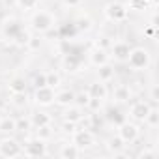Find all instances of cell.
Segmentation results:
<instances>
[{
    "mask_svg": "<svg viewBox=\"0 0 159 159\" xmlns=\"http://www.w3.org/2000/svg\"><path fill=\"white\" fill-rule=\"evenodd\" d=\"M54 25H56V17H54L51 11H47V10H38V11H34L32 17H30V26H32V30L38 32V34H47V32H51V30L54 28Z\"/></svg>",
    "mask_w": 159,
    "mask_h": 159,
    "instance_id": "6da1fadb",
    "label": "cell"
},
{
    "mask_svg": "<svg viewBox=\"0 0 159 159\" xmlns=\"http://www.w3.org/2000/svg\"><path fill=\"white\" fill-rule=\"evenodd\" d=\"M125 62L129 64V67H131L133 71H144V69H148L150 64H152V54H150V51L144 49V47H131L129 56H127Z\"/></svg>",
    "mask_w": 159,
    "mask_h": 159,
    "instance_id": "7a4b0ae2",
    "label": "cell"
},
{
    "mask_svg": "<svg viewBox=\"0 0 159 159\" xmlns=\"http://www.w3.org/2000/svg\"><path fill=\"white\" fill-rule=\"evenodd\" d=\"M23 155H25V157H32V159L47 157V155H49L47 142H45V140H41V139H38V137L28 139V140L23 144Z\"/></svg>",
    "mask_w": 159,
    "mask_h": 159,
    "instance_id": "3957f363",
    "label": "cell"
},
{
    "mask_svg": "<svg viewBox=\"0 0 159 159\" xmlns=\"http://www.w3.org/2000/svg\"><path fill=\"white\" fill-rule=\"evenodd\" d=\"M21 155H23V144L17 139H13L11 135H6L4 139H0V157L13 159Z\"/></svg>",
    "mask_w": 159,
    "mask_h": 159,
    "instance_id": "277c9868",
    "label": "cell"
},
{
    "mask_svg": "<svg viewBox=\"0 0 159 159\" xmlns=\"http://www.w3.org/2000/svg\"><path fill=\"white\" fill-rule=\"evenodd\" d=\"M103 13L111 23H124L127 19V15H129V8L124 2H109L105 6Z\"/></svg>",
    "mask_w": 159,
    "mask_h": 159,
    "instance_id": "5b68a950",
    "label": "cell"
},
{
    "mask_svg": "<svg viewBox=\"0 0 159 159\" xmlns=\"http://www.w3.org/2000/svg\"><path fill=\"white\" fill-rule=\"evenodd\" d=\"M71 142L84 152V150H88V148H92V146L96 144V135H94L92 129H86V127L75 129V131L71 133Z\"/></svg>",
    "mask_w": 159,
    "mask_h": 159,
    "instance_id": "8992f818",
    "label": "cell"
},
{
    "mask_svg": "<svg viewBox=\"0 0 159 159\" xmlns=\"http://www.w3.org/2000/svg\"><path fill=\"white\" fill-rule=\"evenodd\" d=\"M125 144H131V142H135L137 139H139V135H140V129H139V125L135 124V122H122L120 125H118V133H116Z\"/></svg>",
    "mask_w": 159,
    "mask_h": 159,
    "instance_id": "52a82bcc",
    "label": "cell"
},
{
    "mask_svg": "<svg viewBox=\"0 0 159 159\" xmlns=\"http://www.w3.org/2000/svg\"><path fill=\"white\" fill-rule=\"evenodd\" d=\"M54 94L56 90L51 86H41V88H34V103L39 107H49L54 103Z\"/></svg>",
    "mask_w": 159,
    "mask_h": 159,
    "instance_id": "ba28073f",
    "label": "cell"
},
{
    "mask_svg": "<svg viewBox=\"0 0 159 159\" xmlns=\"http://www.w3.org/2000/svg\"><path fill=\"white\" fill-rule=\"evenodd\" d=\"M129 51H131V47L127 41H112V45L109 49V56L116 62H125L129 56Z\"/></svg>",
    "mask_w": 159,
    "mask_h": 159,
    "instance_id": "9c48e42d",
    "label": "cell"
},
{
    "mask_svg": "<svg viewBox=\"0 0 159 159\" xmlns=\"http://www.w3.org/2000/svg\"><path fill=\"white\" fill-rule=\"evenodd\" d=\"M150 109H152V105L148 101H135L129 107V118L133 122H144V118L150 112Z\"/></svg>",
    "mask_w": 159,
    "mask_h": 159,
    "instance_id": "30bf717a",
    "label": "cell"
},
{
    "mask_svg": "<svg viewBox=\"0 0 159 159\" xmlns=\"http://www.w3.org/2000/svg\"><path fill=\"white\" fill-rule=\"evenodd\" d=\"M88 62H90V66H94V67H99V66H103V64L111 62L109 51L99 49V47H94V49L88 52Z\"/></svg>",
    "mask_w": 159,
    "mask_h": 159,
    "instance_id": "8fae6325",
    "label": "cell"
},
{
    "mask_svg": "<svg viewBox=\"0 0 159 159\" xmlns=\"http://www.w3.org/2000/svg\"><path fill=\"white\" fill-rule=\"evenodd\" d=\"M83 118H84V109H83V107H79V105H75V103L64 107V120L73 122V124H81Z\"/></svg>",
    "mask_w": 159,
    "mask_h": 159,
    "instance_id": "7c38bea8",
    "label": "cell"
},
{
    "mask_svg": "<svg viewBox=\"0 0 159 159\" xmlns=\"http://www.w3.org/2000/svg\"><path fill=\"white\" fill-rule=\"evenodd\" d=\"M88 96L90 98H99V99H107L109 98V88H107V83H101V81H94L88 84L86 88Z\"/></svg>",
    "mask_w": 159,
    "mask_h": 159,
    "instance_id": "4fadbf2b",
    "label": "cell"
},
{
    "mask_svg": "<svg viewBox=\"0 0 159 159\" xmlns=\"http://www.w3.org/2000/svg\"><path fill=\"white\" fill-rule=\"evenodd\" d=\"M81 153H83V150L79 148V146H75L73 142H66V144H62L60 150H58V155H60L62 159H77Z\"/></svg>",
    "mask_w": 159,
    "mask_h": 159,
    "instance_id": "5bb4252c",
    "label": "cell"
},
{
    "mask_svg": "<svg viewBox=\"0 0 159 159\" xmlns=\"http://www.w3.org/2000/svg\"><path fill=\"white\" fill-rule=\"evenodd\" d=\"M75 101V92L73 90H58L56 94H54V103L58 105V107H67V105H71Z\"/></svg>",
    "mask_w": 159,
    "mask_h": 159,
    "instance_id": "9a60e30c",
    "label": "cell"
},
{
    "mask_svg": "<svg viewBox=\"0 0 159 159\" xmlns=\"http://www.w3.org/2000/svg\"><path fill=\"white\" fill-rule=\"evenodd\" d=\"M112 99L116 103H127L131 99V88L125 86V84H118L114 90H112Z\"/></svg>",
    "mask_w": 159,
    "mask_h": 159,
    "instance_id": "2e32d148",
    "label": "cell"
},
{
    "mask_svg": "<svg viewBox=\"0 0 159 159\" xmlns=\"http://www.w3.org/2000/svg\"><path fill=\"white\" fill-rule=\"evenodd\" d=\"M112 79H114V66H111V62H107V64L98 67V81L111 83Z\"/></svg>",
    "mask_w": 159,
    "mask_h": 159,
    "instance_id": "e0dca14e",
    "label": "cell"
},
{
    "mask_svg": "<svg viewBox=\"0 0 159 159\" xmlns=\"http://www.w3.org/2000/svg\"><path fill=\"white\" fill-rule=\"evenodd\" d=\"M21 30H23V25H21L17 19H10V21H6V25H4V36L10 38V41H13V38H15Z\"/></svg>",
    "mask_w": 159,
    "mask_h": 159,
    "instance_id": "ac0fdd59",
    "label": "cell"
},
{
    "mask_svg": "<svg viewBox=\"0 0 159 159\" xmlns=\"http://www.w3.org/2000/svg\"><path fill=\"white\" fill-rule=\"evenodd\" d=\"M28 88V83H26V79L25 77H13L11 81L8 83V90L11 94H21V92H26Z\"/></svg>",
    "mask_w": 159,
    "mask_h": 159,
    "instance_id": "d6986e66",
    "label": "cell"
},
{
    "mask_svg": "<svg viewBox=\"0 0 159 159\" xmlns=\"http://www.w3.org/2000/svg\"><path fill=\"white\" fill-rule=\"evenodd\" d=\"M105 146H107V150H109L112 155H114V153H118V152H122V150H125V142H124L118 135H114V137L107 139Z\"/></svg>",
    "mask_w": 159,
    "mask_h": 159,
    "instance_id": "ffe728a7",
    "label": "cell"
},
{
    "mask_svg": "<svg viewBox=\"0 0 159 159\" xmlns=\"http://www.w3.org/2000/svg\"><path fill=\"white\" fill-rule=\"evenodd\" d=\"M0 133H4V135H13V133H17V129H15V118H13V116H4V118H0Z\"/></svg>",
    "mask_w": 159,
    "mask_h": 159,
    "instance_id": "44dd1931",
    "label": "cell"
},
{
    "mask_svg": "<svg viewBox=\"0 0 159 159\" xmlns=\"http://www.w3.org/2000/svg\"><path fill=\"white\" fill-rule=\"evenodd\" d=\"M62 67L67 73H75V71H79V67H81V60H79L77 56H73V54H67L62 60Z\"/></svg>",
    "mask_w": 159,
    "mask_h": 159,
    "instance_id": "7402d4cb",
    "label": "cell"
},
{
    "mask_svg": "<svg viewBox=\"0 0 159 159\" xmlns=\"http://www.w3.org/2000/svg\"><path fill=\"white\" fill-rule=\"evenodd\" d=\"M30 122H32V127H41V125H47V124H51V116H49L47 112H41V111H38V112L30 114Z\"/></svg>",
    "mask_w": 159,
    "mask_h": 159,
    "instance_id": "603a6c76",
    "label": "cell"
},
{
    "mask_svg": "<svg viewBox=\"0 0 159 159\" xmlns=\"http://www.w3.org/2000/svg\"><path fill=\"white\" fill-rule=\"evenodd\" d=\"M15 129L19 133H28L32 131V122H30V116H21V118H15Z\"/></svg>",
    "mask_w": 159,
    "mask_h": 159,
    "instance_id": "cb8c5ba5",
    "label": "cell"
},
{
    "mask_svg": "<svg viewBox=\"0 0 159 159\" xmlns=\"http://www.w3.org/2000/svg\"><path fill=\"white\" fill-rule=\"evenodd\" d=\"M36 129V137L38 139H41V140H51L52 139V135H54V129H52V125L51 124H47V125H41V127H34Z\"/></svg>",
    "mask_w": 159,
    "mask_h": 159,
    "instance_id": "d4e9b609",
    "label": "cell"
},
{
    "mask_svg": "<svg viewBox=\"0 0 159 159\" xmlns=\"http://www.w3.org/2000/svg\"><path fill=\"white\" fill-rule=\"evenodd\" d=\"M144 124H146L150 129H155V127L159 125V111H157L155 107L150 109V112H148L146 118H144Z\"/></svg>",
    "mask_w": 159,
    "mask_h": 159,
    "instance_id": "484cf974",
    "label": "cell"
},
{
    "mask_svg": "<svg viewBox=\"0 0 159 159\" xmlns=\"http://www.w3.org/2000/svg\"><path fill=\"white\" fill-rule=\"evenodd\" d=\"M10 103H11L13 107H17V109H25V107L28 105V96H26V92H21V94H11Z\"/></svg>",
    "mask_w": 159,
    "mask_h": 159,
    "instance_id": "4316f807",
    "label": "cell"
},
{
    "mask_svg": "<svg viewBox=\"0 0 159 159\" xmlns=\"http://www.w3.org/2000/svg\"><path fill=\"white\" fill-rule=\"evenodd\" d=\"M47 75V86H51V88H60V84H62V75L58 73V71H49V73H45Z\"/></svg>",
    "mask_w": 159,
    "mask_h": 159,
    "instance_id": "83f0119b",
    "label": "cell"
},
{
    "mask_svg": "<svg viewBox=\"0 0 159 159\" xmlns=\"http://www.w3.org/2000/svg\"><path fill=\"white\" fill-rule=\"evenodd\" d=\"M105 101H107V99H99V98H90V101H88L86 109H88L90 112L98 114L99 111H103V109H105Z\"/></svg>",
    "mask_w": 159,
    "mask_h": 159,
    "instance_id": "f1b7e54d",
    "label": "cell"
},
{
    "mask_svg": "<svg viewBox=\"0 0 159 159\" xmlns=\"http://www.w3.org/2000/svg\"><path fill=\"white\" fill-rule=\"evenodd\" d=\"M77 28L81 30V32H90V30L94 28V23H92V19H90L88 15L79 17V19H77Z\"/></svg>",
    "mask_w": 159,
    "mask_h": 159,
    "instance_id": "f546056e",
    "label": "cell"
},
{
    "mask_svg": "<svg viewBox=\"0 0 159 159\" xmlns=\"http://www.w3.org/2000/svg\"><path fill=\"white\" fill-rule=\"evenodd\" d=\"M15 4L23 10V11H32L39 6V0H15Z\"/></svg>",
    "mask_w": 159,
    "mask_h": 159,
    "instance_id": "4dcf8cb0",
    "label": "cell"
},
{
    "mask_svg": "<svg viewBox=\"0 0 159 159\" xmlns=\"http://www.w3.org/2000/svg\"><path fill=\"white\" fill-rule=\"evenodd\" d=\"M30 36H32V34H30L28 30H25V28H23V30L13 38V43H15V45H19V47H26V43H28V39H30Z\"/></svg>",
    "mask_w": 159,
    "mask_h": 159,
    "instance_id": "1f68e13d",
    "label": "cell"
},
{
    "mask_svg": "<svg viewBox=\"0 0 159 159\" xmlns=\"http://www.w3.org/2000/svg\"><path fill=\"white\" fill-rule=\"evenodd\" d=\"M88 101H90V96H88V92L86 90H83V92H79V94H75V105H79V107H83V109H86V105H88Z\"/></svg>",
    "mask_w": 159,
    "mask_h": 159,
    "instance_id": "d6a6232c",
    "label": "cell"
},
{
    "mask_svg": "<svg viewBox=\"0 0 159 159\" xmlns=\"http://www.w3.org/2000/svg\"><path fill=\"white\" fill-rule=\"evenodd\" d=\"M41 45H43V39L39 38V36H30V39H28V43H26V47L30 49V51H39L41 49Z\"/></svg>",
    "mask_w": 159,
    "mask_h": 159,
    "instance_id": "836d02e7",
    "label": "cell"
},
{
    "mask_svg": "<svg viewBox=\"0 0 159 159\" xmlns=\"http://www.w3.org/2000/svg\"><path fill=\"white\" fill-rule=\"evenodd\" d=\"M32 86H34V88L47 86V75H45V73H36L34 79H32Z\"/></svg>",
    "mask_w": 159,
    "mask_h": 159,
    "instance_id": "e575fe53",
    "label": "cell"
},
{
    "mask_svg": "<svg viewBox=\"0 0 159 159\" xmlns=\"http://www.w3.org/2000/svg\"><path fill=\"white\" fill-rule=\"evenodd\" d=\"M111 45H112V39H111L109 36H99V38L96 39V47H99V49L109 51V49H111Z\"/></svg>",
    "mask_w": 159,
    "mask_h": 159,
    "instance_id": "d590c367",
    "label": "cell"
},
{
    "mask_svg": "<svg viewBox=\"0 0 159 159\" xmlns=\"http://www.w3.org/2000/svg\"><path fill=\"white\" fill-rule=\"evenodd\" d=\"M139 157H140V159H153V157H157V150H155V148H144V150L139 153Z\"/></svg>",
    "mask_w": 159,
    "mask_h": 159,
    "instance_id": "8d00e7d4",
    "label": "cell"
},
{
    "mask_svg": "<svg viewBox=\"0 0 159 159\" xmlns=\"http://www.w3.org/2000/svg\"><path fill=\"white\" fill-rule=\"evenodd\" d=\"M148 4V0H131L127 4V8H135V10H144Z\"/></svg>",
    "mask_w": 159,
    "mask_h": 159,
    "instance_id": "74e56055",
    "label": "cell"
},
{
    "mask_svg": "<svg viewBox=\"0 0 159 159\" xmlns=\"http://www.w3.org/2000/svg\"><path fill=\"white\" fill-rule=\"evenodd\" d=\"M77 129V124H73V122H67V120H64V124H62V131H66V133H73Z\"/></svg>",
    "mask_w": 159,
    "mask_h": 159,
    "instance_id": "f35d334b",
    "label": "cell"
},
{
    "mask_svg": "<svg viewBox=\"0 0 159 159\" xmlns=\"http://www.w3.org/2000/svg\"><path fill=\"white\" fill-rule=\"evenodd\" d=\"M150 101H153V103L159 101V90H157V84H152V88H150Z\"/></svg>",
    "mask_w": 159,
    "mask_h": 159,
    "instance_id": "ab89813d",
    "label": "cell"
},
{
    "mask_svg": "<svg viewBox=\"0 0 159 159\" xmlns=\"http://www.w3.org/2000/svg\"><path fill=\"white\" fill-rule=\"evenodd\" d=\"M64 2V6H67V8H79L83 4V0H62Z\"/></svg>",
    "mask_w": 159,
    "mask_h": 159,
    "instance_id": "60d3db41",
    "label": "cell"
}]
</instances>
